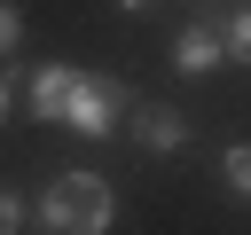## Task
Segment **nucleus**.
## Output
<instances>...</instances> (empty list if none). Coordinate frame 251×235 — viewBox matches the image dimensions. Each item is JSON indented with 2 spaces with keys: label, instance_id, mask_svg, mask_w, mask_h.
<instances>
[{
  "label": "nucleus",
  "instance_id": "11",
  "mask_svg": "<svg viewBox=\"0 0 251 235\" xmlns=\"http://www.w3.org/2000/svg\"><path fill=\"white\" fill-rule=\"evenodd\" d=\"M118 8H126V16H149V8H157V0H118Z\"/></svg>",
  "mask_w": 251,
  "mask_h": 235
},
{
  "label": "nucleus",
  "instance_id": "4",
  "mask_svg": "<svg viewBox=\"0 0 251 235\" xmlns=\"http://www.w3.org/2000/svg\"><path fill=\"white\" fill-rule=\"evenodd\" d=\"M220 63H227V47H220V24H212V16H196V24L173 31V70H180V78H212Z\"/></svg>",
  "mask_w": 251,
  "mask_h": 235
},
{
  "label": "nucleus",
  "instance_id": "10",
  "mask_svg": "<svg viewBox=\"0 0 251 235\" xmlns=\"http://www.w3.org/2000/svg\"><path fill=\"white\" fill-rule=\"evenodd\" d=\"M8 102H16V86H8V70H0V125H8Z\"/></svg>",
  "mask_w": 251,
  "mask_h": 235
},
{
  "label": "nucleus",
  "instance_id": "7",
  "mask_svg": "<svg viewBox=\"0 0 251 235\" xmlns=\"http://www.w3.org/2000/svg\"><path fill=\"white\" fill-rule=\"evenodd\" d=\"M220 180L235 188V204H251V141H227L220 149Z\"/></svg>",
  "mask_w": 251,
  "mask_h": 235
},
{
  "label": "nucleus",
  "instance_id": "9",
  "mask_svg": "<svg viewBox=\"0 0 251 235\" xmlns=\"http://www.w3.org/2000/svg\"><path fill=\"white\" fill-rule=\"evenodd\" d=\"M16 39H24V8H16V0H0V63L16 55Z\"/></svg>",
  "mask_w": 251,
  "mask_h": 235
},
{
  "label": "nucleus",
  "instance_id": "5",
  "mask_svg": "<svg viewBox=\"0 0 251 235\" xmlns=\"http://www.w3.org/2000/svg\"><path fill=\"white\" fill-rule=\"evenodd\" d=\"M63 94H71V63H39V70H24V110H31L39 125H63Z\"/></svg>",
  "mask_w": 251,
  "mask_h": 235
},
{
  "label": "nucleus",
  "instance_id": "3",
  "mask_svg": "<svg viewBox=\"0 0 251 235\" xmlns=\"http://www.w3.org/2000/svg\"><path fill=\"white\" fill-rule=\"evenodd\" d=\"M126 118H133V141H141V157H180V149H188V118H180L173 102H133Z\"/></svg>",
  "mask_w": 251,
  "mask_h": 235
},
{
  "label": "nucleus",
  "instance_id": "8",
  "mask_svg": "<svg viewBox=\"0 0 251 235\" xmlns=\"http://www.w3.org/2000/svg\"><path fill=\"white\" fill-rule=\"evenodd\" d=\"M24 227H31V204H24V196L0 180V235H24Z\"/></svg>",
  "mask_w": 251,
  "mask_h": 235
},
{
  "label": "nucleus",
  "instance_id": "1",
  "mask_svg": "<svg viewBox=\"0 0 251 235\" xmlns=\"http://www.w3.org/2000/svg\"><path fill=\"white\" fill-rule=\"evenodd\" d=\"M118 227V188L102 172H55L31 204V235H110Z\"/></svg>",
  "mask_w": 251,
  "mask_h": 235
},
{
  "label": "nucleus",
  "instance_id": "6",
  "mask_svg": "<svg viewBox=\"0 0 251 235\" xmlns=\"http://www.w3.org/2000/svg\"><path fill=\"white\" fill-rule=\"evenodd\" d=\"M212 24H220L227 63H251V0H243V8H227V16H212Z\"/></svg>",
  "mask_w": 251,
  "mask_h": 235
},
{
  "label": "nucleus",
  "instance_id": "2",
  "mask_svg": "<svg viewBox=\"0 0 251 235\" xmlns=\"http://www.w3.org/2000/svg\"><path fill=\"white\" fill-rule=\"evenodd\" d=\"M126 110H133L126 78H110V70H71V94H63V125H71V133L110 141V133L126 125Z\"/></svg>",
  "mask_w": 251,
  "mask_h": 235
}]
</instances>
